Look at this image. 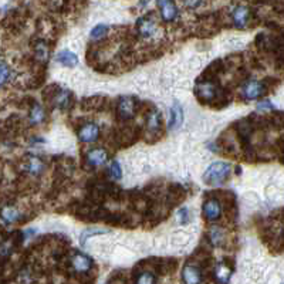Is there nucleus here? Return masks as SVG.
<instances>
[{
  "label": "nucleus",
  "mask_w": 284,
  "mask_h": 284,
  "mask_svg": "<svg viewBox=\"0 0 284 284\" xmlns=\"http://www.w3.org/2000/svg\"><path fill=\"white\" fill-rule=\"evenodd\" d=\"M107 30H108V27H107V26H104V25L97 26V27H95V29L91 31V37H93V38L104 37L105 31H107Z\"/></svg>",
  "instance_id": "26"
},
{
  "label": "nucleus",
  "mask_w": 284,
  "mask_h": 284,
  "mask_svg": "<svg viewBox=\"0 0 284 284\" xmlns=\"http://www.w3.org/2000/svg\"><path fill=\"white\" fill-rule=\"evenodd\" d=\"M158 6L161 9L159 12H161L162 19L165 20V22H172V20L176 19L178 9L175 6V3H172V2H159Z\"/></svg>",
  "instance_id": "13"
},
{
  "label": "nucleus",
  "mask_w": 284,
  "mask_h": 284,
  "mask_svg": "<svg viewBox=\"0 0 284 284\" xmlns=\"http://www.w3.org/2000/svg\"><path fill=\"white\" fill-rule=\"evenodd\" d=\"M57 62L63 64V66H66V67H74V66L78 64V58H77V56H75L73 51L63 50V51H60L57 54Z\"/></svg>",
  "instance_id": "16"
},
{
  "label": "nucleus",
  "mask_w": 284,
  "mask_h": 284,
  "mask_svg": "<svg viewBox=\"0 0 284 284\" xmlns=\"http://www.w3.org/2000/svg\"><path fill=\"white\" fill-rule=\"evenodd\" d=\"M184 121V111H182V107L179 103H173L172 108H171V123H169V128L171 130H176L179 128L180 124Z\"/></svg>",
  "instance_id": "14"
},
{
  "label": "nucleus",
  "mask_w": 284,
  "mask_h": 284,
  "mask_svg": "<svg viewBox=\"0 0 284 284\" xmlns=\"http://www.w3.org/2000/svg\"><path fill=\"white\" fill-rule=\"evenodd\" d=\"M10 74H12V71H10V67L7 66L6 63L0 60V88L6 86L7 81L10 80Z\"/></svg>",
  "instance_id": "20"
},
{
  "label": "nucleus",
  "mask_w": 284,
  "mask_h": 284,
  "mask_svg": "<svg viewBox=\"0 0 284 284\" xmlns=\"http://www.w3.org/2000/svg\"><path fill=\"white\" fill-rule=\"evenodd\" d=\"M232 20L237 27H245L250 22V10L246 6H237L232 12Z\"/></svg>",
  "instance_id": "11"
},
{
  "label": "nucleus",
  "mask_w": 284,
  "mask_h": 284,
  "mask_svg": "<svg viewBox=\"0 0 284 284\" xmlns=\"http://www.w3.org/2000/svg\"><path fill=\"white\" fill-rule=\"evenodd\" d=\"M209 239L212 241V245H215V246L220 245L223 240V232L219 228H213L209 232Z\"/></svg>",
  "instance_id": "24"
},
{
  "label": "nucleus",
  "mask_w": 284,
  "mask_h": 284,
  "mask_svg": "<svg viewBox=\"0 0 284 284\" xmlns=\"http://www.w3.org/2000/svg\"><path fill=\"white\" fill-rule=\"evenodd\" d=\"M108 175L112 179H119L123 176V171H121V167L117 161H112L108 167Z\"/></svg>",
  "instance_id": "23"
},
{
  "label": "nucleus",
  "mask_w": 284,
  "mask_h": 284,
  "mask_svg": "<svg viewBox=\"0 0 284 284\" xmlns=\"http://www.w3.org/2000/svg\"><path fill=\"white\" fill-rule=\"evenodd\" d=\"M136 30L142 37H152L156 33V23L151 17H141L136 22Z\"/></svg>",
  "instance_id": "8"
},
{
  "label": "nucleus",
  "mask_w": 284,
  "mask_h": 284,
  "mask_svg": "<svg viewBox=\"0 0 284 284\" xmlns=\"http://www.w3.org/2000/svg\"><path fill=\"white\" fill-rule=\"evenodd\" d=\"M51 101H53V104L56 105L57 108L64 110V108H67L70 101H71V93H68L67 90H60V91H57L54 94V97L51 98Z\"/></svg>",
  "instance_id": "17"
},
{
  "label": "nucleus",
  "mask_w": 284,
  "mask_h": 284,
  "mask_svg": "<svg viewBox=\"0 0 284 284\" xmlns=\"http://www.w3.org/2000/svg\"><path fill=\"white\" fill-rule=\"evenodd\" d=\"M99 136V128L97 124L88 123L86 125L81 127V130L78 131V138L81 142H94L98 139Z\"/></svg>",
  "instance_id": "7"
},
{
  "label": "nucleus",
  "mask_w": 284,
  "mask_h": 284,
  "mask_svg": "<svg viewBox=\"0 0 284 284\" xmlns=\"http://www.w3.org/2000/svg\"><path fill=\"white\" fill-rule=\"evenodd\" d=\"M273 105L269 103V101H263L259 104V110H272Z\"/></svg>",
  "instance_id": "28"
},
{
  "label": "nucleus",
  "mask_w": 284,
  "mask_h": 284,
  "mask_svg": "<svg viewBox=\"0 0 284 284\" xmlns=\"http://www.w3.org/2000/svg\"><path fill=\"white\" fill-rule=\"evenodd\" d=\"M43 168H44L43 162L40 161L38 158H36V156L30 158L29 162H27V171L31 173H34V175L42 172V171H43Z\"/></svg>",
  "instance_id": "21"
},
{
  "label": "nucleus",
  "mask_w": 284,
  "mask_h": 284,
  "mask_svg": "<svg viewBox=\"0 0 284 284\" xmlns=\"http://www.w3.org/2000/svg\"><path fill=\"white\" fill-rule=\"evenodd\" d=\"M179 217H180V222L188 223V209H186V208L179 210Z\"/></svg>",
  "instance_id": "27"
},
{
  "label": "nucleus",
  "mask_w": 284,
  "mask_h": 284,
  "mask_svg": "<svg viewBox=\"0 0 284 284\" xmlns=\"http://www.w3.org/2000/svg\"><path fill=\"white\" fill-rule=\"evenodd\" d=\"M161 114H159V111H156V110H152V111L148 114V117H147V128H148V132L149 134H152V135H158L159 131H161Z\"/></svg>",
  "instance_id": "12"
},
{
  "label": "nucleus",
  "mask_w": 284,
  "mask_h": 284,
  "mask_svg": "<svg viewBox=\"0 0 284 284\" xmlns=\"http://www.w3.org/2000/svg\"><path fill=\"white\" fill-rule=\"evenodd\" d=\"M86 159L90 167H101L108 159V154L103 148H94L91 151H88Z\"/></svg>",
  "instance_id": "9"
},
{
  "label": "nucleus",
  "mask_w": 284,
  "mask_h": 284,
  "mask_svg": "<svg viewBox=\"0 0 284 284\" xmlns=\"http://www.w3.org/2000/svg\"><path fill=\"white\" fill-rule=\"evenodd\" d=\"M232 276V269L226 263H219L215 267V278L219 284H228Z\"/></svg>",
  "instance_id": "15"
},
{
  "label": "nucleus",
  "mask_w": 284,
  "mask_h": 284,
  "mask_svg": "<svg viewBox=\"0 0 284 284\" xmlns=\"http://www.w3.org/2000/svg\"><path fill=\"white\" fill-rule=\"evenodd\" d=\"M136 99L134 97H123L118 101V115L123 119H130L135 115Z\"/></svg>",
  "instance_id": "3"
},
{
  "label": "nucleus",
  "mask_w": 284,
  "mask_h": 284,
  "mask_svg": "<svg viewBox=\"0 0 284 284\" xmlns=\"http://www.w3.org/2000/svg\"><path fill=\"white\" fill-rule=\"evenodd\" d=\"M71 266H73V269H74L77 273H87L91 270V267H93V261L91 259L86 256V254L83 253H77L73 256V259H71Z\"/></svg>",
  "instance_id": "10"
},
{
  "label": "nucleus",
  "mask_w": 284,
  "mask_h": 284,
  "mask_svg": "<svg viewBox=\"0 0 284 284\" xmlns=\"http://www.w3.org/2000/svg\"><path fill=\"white\" fill-rule=\"evenodd\" d=\"M156 278H155L154 273L151 272H142L138 278L135 280V284H155Z\"/></svg>",
  "instance_id": "22"
},
{
  "label": "nucleus",
  "mask_w": 284,
  "mask_h": 284,
  "mask_svg": "<svg viewBox=\"0 0 284 284\" xmlns=\"http://www.w3.org/2000/svg\"><path fill=\"white\" fill-rule=\"evenodd\" d=\"M230 173H232V167L229 165L228 162H213L206 169V172L204 175V180L205 184H208V185L219 186L229 179Z\"/></svg>",
  "instance_id": "1"
},
{
  "label": "nucleus",
  "mask_w": 284,
  "mask_h": 284,
  "mask_svg": "<svg viewBox=\"0 0 284 284\" xmlns=\"http://www.w3.org/2000/svg\"><path fill=\"white\" fill-rule=\"evenodd\" d=\"M0 216H2V219H3V222L5 223H14L20 217V213L16 208L7 206V208H5V209L2 210Z\"/></svg>",
  "instance_id": "18"
},
{
  "label": "nucleus",
  "mask_w": 284,
  "mask_h": 284,
  "mask_svg": "<svg viewBox=\"0 0 284 284\" xmlns=\"http://www.w3.org/2000/svg\"><path fill=\"white\" fill-rule=\"evenodd\" d=\"M44 121V110L38 104H36L30 111V123L40 124Z\"/></svg>",
  "instance_id": "19"
},
{
  "label": "nucleus",
  "mask_w": 284,
  "mask_h": 284,
  "mask_svg": "<svg viewBox=\"0 0 284 284\" xmlns=\"http://www.w3.org/2000/svg\"><path fill=\"white\" fill-rule=\"evenodd\" d=\"M202 272L198 266L186 265L182 270V281L184 284H200L202 283Z\"/></svg>",
  "instance_id": "5"
},
{
  "label": "nucleus",
  "mask_w": 284,
  "mask_h": 284,
  "mask_svg": "<svg viewBox=\"0 0 284 284\" xmlns=\"http://www.w3.org/2000/svg\"><path fill=\"white\" fill-rule=\"evenodd\" d=\"M36 56L40 58V60H46L49 57V49L44 43H38L36 46Z\"/></svg>",
  "instance_id": "25"
},
{
  "label": "nucleus",
  "mask_w": 284,
  "mask_h": 284,
  "mask_svg": "<svg viewBox=\"0 0 284 284\" xmlns=\"http://www.w3.org/2000/svg\"><path fill=\"white\" fill-rule=\"evenodd\" d=\"M222 215V204L217 199H209L204 205V216L210 222L217 220Z\"/></svg>",
  "instance_id": "6"
},
{
  "label": "nucleus",
  "mask_w": 284,
  "mask_h": 284,
  "mask_svg": "<svg viewBox=\"0 0 284 284\" xmlns=\"http://www.w3.org/2000/svg\"><path fill=\"white\" fill-rule=\"evenodd\" d=\"M241 94L246 99H257L265 94V86L257 80L247 81L241 88Z\"/></svg>",
  "instance_id": "4"
},
{
  "label": "nucleus",
  "mask_w": 284,
  "mask_h": 284,
  "mask_svg": "<svg viewBox=\"0 0 284 284\" xmlns=\"http://www.w3.org/2000/svg\"><path fill=\"white\" fill-rule=\"evenodd\" d=\"M196 95L200 103H212L217 98V87L212 81H204L196 84Z\"/></svg>",
  "instance_id": "2"
}]
</instances>
